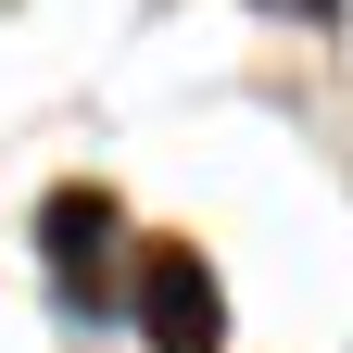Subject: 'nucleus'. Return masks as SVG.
Returning a JSON list of instances; mask_svg holds the SVG:
<instances>
[{
  "label": "nucleus",
  "instance_id": "nucleus-1",
  "mask_svg": "<svg viewBox=\"0 0 353 353\" xmlns=\"http://www.w3.org/2000/svg\"><path fill=\"white\" fill-rule=\"evenodd\" d=\"M139 328H152V353H214V341H228V303H214V278H202L190 252H152Z\"/></svg>",
  "mask_w": 353,
  "mask_h": 353
},
{
  "label": "nucleus",
  "instance_id": "nucleus-2",
  "mask_svg": "<svg viewBox=\"0 0 353 353\" xmlns=\"http://www.w3.org/2000/svg\"><path fill=\"white\" fill-rule=\"evenodd\" d=\"M265 13H303V26H328V13H341V0H265Z\"/></svg>",
  "mask_w": 353,
  "mask_h": 353
}]
</instances>
